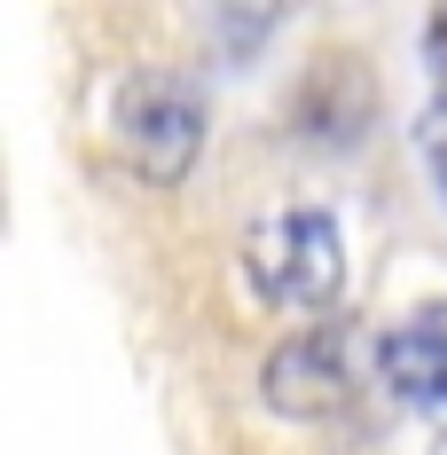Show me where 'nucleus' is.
<instances>
[{
  "mask_svg": "<svg viewBox=\"0 0 447 455\" xmlns=\"http://www.w3.org/2000/svg\"><path fill=\"white\" fill-rule=\"evenodd\" d=\"M204 126H212L204 87H196L188 71H165V63L126 71L118 94H110V141H118L126 173H141L149 188H173V181L196 173V157H204Z\"/></svg>",
  "mask_w": 447,
  "mask_h": 455,
  "instance_id": "1",
  "label": "nucleus"
},
{
  "mask_svg": "<svg viewBox=\"0 0 447 455\" xmlns=\"http://www.w3.org/2000/svg\"><path fill=\"white\" fill-rule=\"evenodd\" d=\"M243 275L283 315H330L338 291H346V228H338V212H322V204L267 212L251 228V243H243Z\"/></svg>",
  "mask_w": 447,
  "mask_h": 455,
  "instance_id": "2",
  "label": "nucleus"
},
{
  "mask_svg": "<svg viewBox=\"0 0 447 455\" xmlns=\"http://www.w3.org/2000/svg\"><path fill=\"white\" fill-rule=\"evenodd\" d=\"M354 385H361V369H354V346H346L338 322H307V330H291L267 362H259V401H267L275 416H291V424H322V416H338L346 401H354Z\"/></svg>",
  "mask_w": 447,
  "mask_h": 455,
  "instance_id": "3",
  "label": "nucleus"
},
{
  "mask_svg": "<svg viewBox=\"0 0 447 455\" xmlns=\"http://www.w3.org/2000/svg\"><path fill=\"white\" fill-rule=\"evenodd\" d=\"M377 385L401 409L447 416V315L440 307H408L401 322L377 330Z\"/></svg>",
  "mask_w": 447,
  "mask_h": 455,
  "instance_id": "4",
  "label": "nucleus"
},
{
  "mask_svg": "<svg viewBox=\"0 0 447 455\" xmlns=\"http://www.w3.org/2000/svg\"><path fill=\"white\" fill-rule=\"evenodd\" d=\"M424 55H432V165L447 181V16L424 24Z\"/></svg>",
  "mask_w": 447,
  "mask_h": 455,
  "instance_id": "5",
  "label": "nucleus"
}]
</instances>
